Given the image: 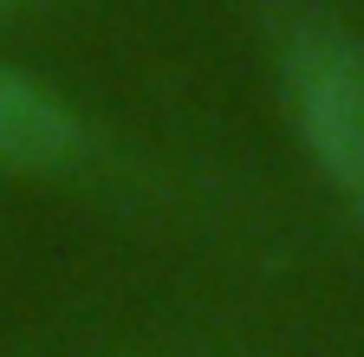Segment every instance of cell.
<instances>
[{"instance_id": "6da1fadb", "label": "cell", "mask_w": 364, "mask_h": 357, "mask_svg": "<svg viewBox=\"0 0 364 357\" xmlns=\"http://www.w3.org/2000/svg\"><path fill=\"white\" fill-rule=\"evenodd\" d=\"M273 92L318 189L364 228V39L332 20H299L273 53Z\"/></svg>"}, {"instance_id": "7a4b0ae2", "label": "cell", "mask_w": 364, "mask_h": 357, "mask_svg": "<svg viewBox=\"0 0 364 357\" xmlns=\"http://www.w3.org/2000/svg\"><path fill=\"white\" fill-rule=\"evenodd\" d=\"M91 150H98V130L65 84L20 59H0V175L46 182L78 169Z\"/></svg>"}]
</instances>
